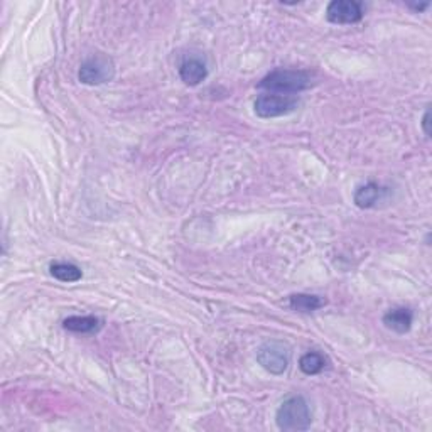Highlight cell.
<instances>
[{
	"label": "cell",
	"mask_w": 432,
	"mask_h": 432,
	"mask_svg": "<svg viewBox=\"0 0 432 432\" xmlns=\"http://www.w3.org/2000/svg\"><path fill=\"white\" fill-rule=\"evenodd\" d=\"M275 422L280 431L299 432L307 431L313 424V414L307 400L302 395H292L284 400L275 414Z\"/></svg>",
	"instance_id": "obj_1"
},
{
	"label": "cell",
	"mask_w": 432,
	"mask_h": 432,
	"mask_svg": "<svg viewBox=\"0 0 432 432\" xmlns=\"http://www.w3.org/2000/svg\"><path fill=\"white\" fill-rule=\"evenodd\" d=\"M311 87V74L304 70H275L262 78L258 88L277 95H296Z\"/></svg>",
	"instance_id": "obj_2"
},
{
	"label": "cell",
	"mask_w": 432,
	"mask_h": 432,
	"mask_svg": "<svg viewBox=\"0 0 432 432\" xmlns=\"http://www.w3.org/2000/svg\"><path fill=\"white\" fill-rule=\"evenodd\" d=\"M299 101L291 95H277V93H264L253 101V110L260 118H275L292 113Z\"/></svg>",
	"instance_id": "obj_3"
},
{
	"label": "cell",
	"mask_w": 432,
	"mask_h": 432,
	"mask_svg": "<svg viewBox=\"0 0 432 432\" xmlns=\"http://www.w3.org/2000/svg\"><path fill=\"white\" fill-rule=\"evenodd\" d=\"M257 362L272 375H282L289 367V348L280 341H267L257 350Z\"/></svg>",
	"instance_id": "obj_4"
},
{
	"label": "cell",
	"mask_w": 432,
	"mask_h": 432,
	"mask_svg": "<svg viewBox=\"0 0 432 432\" xmlns=\"http://www.w3.org/2000/svg\"><path fill=\"white\" fill-rule=\"evenodd\" d=\"M115 70L113 63L110 57L104 55H96L87 60L82 65L78 71V79L83 84H90V87H96V84H104L113 78Z\"/></svg>",
	"instance_id": "obj_5"
},
{
	"label": "cell",
	"mask_w": 432,
	"mask_h": 432,
	"mask_svg": "<svg viewBox=\"0 0 432 432\" xmlns=\"http://www.w3.org/2000/svg\"><path fill=\"white\" fill-rule=\"evenodd\" d=\"M363 6L356 0H333L326 9V19L336 26L356 24L363 19Z\"/></svg>",
	"instance_id": "obj_6"
},
{
	"label": "cell",
	"mask_w": 432,
	"mask_h": 432,
	"mask_svg": "<svg viewBox=\"0 0 432 432\" xmlns=\"http://www.w3.org/2000/svg\"><path fill=\"white\" fill-rule=\"evenodd\" d=\"M179 77L188 87H198L208 77V68L198 57H188L179 66Z\"/></svg>",
	"instance_id": "obj_7"
},
{
	"label": "cell",
	"mask_w": 432,
	"mask_h": 432,
	"mask_svg": "<svg viewBox=\"0 0 432 432\" xmlns=\"http://www.w3.org/2000/svg\"><path fill=\"white\" fill-rule=\"evenodd\" d=\"M104 326V321L96 316H70L63 321L66 331L77 333V335H93Z\"/></svg>",
	"instance_id": "obj_8"
},
{
	"label": "cell",
	"mask_w": 432,
	"mask_h": 432,
	"mask_svg": "<svg viewBox=\"0 0 432 432\" xmlns=\"http://www.w3.org/2000/svg\"><path fill=\"white\" fill-rule=\"evenodd\" d=\"M414 323V314L409 307H395L390 309L389 313L384 316V324L392 331L399 333V335H405L411 331Z\"/></svg>",
	"instance_id": "obj_9"
},
{
	"label": "cell",
	"mask_w": 432,
	"mask_h": 432,
	"mask_svg": "<svg viewBox=\"0 0 432 432\" xmlns=\"http://www.w3.org/2000/svg\"><path fill=\"white\" fill-rule=\"evenodd\" d=\"M384 193H385V188H382V186L377 184V182L370 181V182H367V184L360 186V188L355 191L353 201L358 208L368 209V208H373L378 201H380Z\"/></svg>",
	"instance_id": "obj_10"
},
{
	"label": "cell",
	"mask_w": 432,
	"mask_h": 432,
	"mask_svg": "<svg viewBox=\"0 0 432 432\" xmlns=\"http://www.w3.org/2000/svg\"><path fill=\"white\" fill-rule=\"evenodd\" d=\"M324 304H326V301L321 299L319 296H313V294H294L289 297V306L297 313H314V311L324 307Z\"/></svg>",
	"instance_id": "obj_11"
},
{
	"label": "cell",
	"mask_w": 432,
	"mask_h": 432,
	"mask_svg": "<svg viewBox=\"0 0 432 432\" xmlns=\"http://www.w3.org/2000/svg\"><path fill=\"white\" fill-rule=\"evenodd\" d=\"M49 272H51L55 279L68 284L78 282L83 277L82 269L74 264H68V262H55V264H51V267H49Z\"/></svg>",
	"instance_id": "obj_12"
},
{
	"label": "cell",
	"mask_w": 432,
	"mask_h": 432,
	"mask_svg": "<svg viewBox=\"0 0 432 432\" xmlns=\"http://www.w3.org/2000/svg\"><path fill=\"white\" fill-rule=\"evenodd\" d=\"M299 368L304 375H318L326 368V358L318 351H307L301 356L299 360Z\"/></svg>",
	"instance_id": "obj_13"
},
{
	"label": "cell",
	"mask_w": 432,
	"mask_h": 432,
	"mask_svg": "<svg viewBox=\"0 0 432 432\" xmlns=\"http://www.w3.org/2000/svg\"><path fill=\"white\" fill-rule=\"evenodd\" d=\"M429 118H431V112H429V110H426L424 117H422V128H424V132H426V135H427V137H429V135H431V128H429Z\"/></svg>",
	"instance_id": "obj_14"
},
{
	"label": "cell",
	"mask_w": 432,
	"mask_h": 432,
	"mask_svg": "<svg viewBox=\"0 0 432 432\" xmlns=\"http://www.w3.org/2000/svg\"><path fill=\"white\" fill-rule=\"evenodd\" d=\"M409 7H412L414 11H426L427 7H429V4H409Z\"/></svg>",
	"instance_id": "obj_15"
}]
</instances>
